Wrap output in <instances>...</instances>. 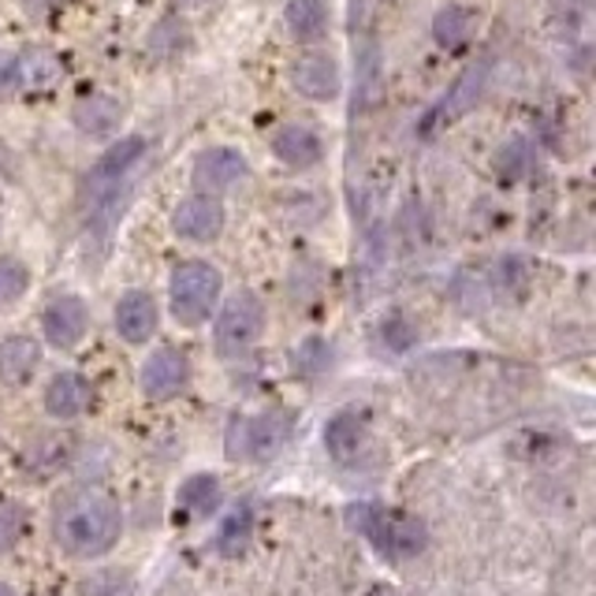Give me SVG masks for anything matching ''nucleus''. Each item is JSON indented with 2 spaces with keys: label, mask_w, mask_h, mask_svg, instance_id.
<instances>
[{
  "label": "nucleus",
  "mask_w": 596,
  "mask_h": 596,
  "mask_svg": "<svg viewBox=\"0 0 596 596\" xmlns=\"http://www.w3.org/2000/svg\"><path fill=\"white\" fill-rule=\"evenodd\" d=\"M120 530H123V514L116 500L101 492H83V496H72L61 511H56V544L75 555V560H90V555H105L120 541Z\"/></svg>",
  "instance_id": "obj_1"
},
{
  "label": "nucleus",
  "mask_w": 596,
  "mask_h": 596,
  "mask_svg": "<svg viewBox=\"0 0 596 596\" xmlns=\"http://www.w3.org/2000/svg\"><path fill=\"white\" fill-rule=\"evenodd\" d=\"M220 272L209 266V261H183L172 272V314L180 325H202L205 317L213 314L220 299Z\"/></svg>",
  "instance_id": "obj_2"
},
{
  "label": "nucleus",
  "mask_w": 596,
  "mask_h": 596,
  "mask_svg": "<svg viewBox=\"0 0 596 596\" xmlns=\"http://www.w3.org/2000/svg\"><path fill=\"white\" fill-rule=\"evenodd\" d=\"M358 530L369 537L384 555L392 560H410L425 549L429 533L418 518H410L403 511H384V507H358L355 511Z\"/></svg>",
  "instance_id": "obj_3"
},
{
  "label": "nucleus",
  "mask_w": 596,
  "mask_h": 596,
  "mask_svg": "<svg viewBox=\"0 0 596 596\" xmlns=\"http://www.w3.org/2000/svg\"><path fill=\"white\" fill-rule=\"evenodd\" d=\"M261 332H266V306H261L258 295L242 291L220 310L217 317V350L224 358L247 355V350L258 344Z\"/></svg>",
  "instance_id": "obj_4"
},
{
  "label": "nucleus",
  "mask_w": 596,
  "mask_h": 596,
  "mask_svg": "<svg viewBox=\"0 0 596 596\" xmlns=\"http://www.w3.org/2000/svg\"><path fill=\"white\" fill-rule=\"evenodd\" d=\"M288 436V422L280 414H261V418H239L231 422V436H228V455L231 458H261L277 455V447Z\"/></svg>",
  "instance_id": "obj_5"
},
{
  "label": "nucleus",
  "mask_w": 596,
  "mask_h": 596,
  "mask_svg": "<svg viewBox=\"0 0 596 596\" xmlns=\"http://www.w3.org/2000/svg\"><path fill=\"white\" fill-rule=\"evenodd\" d=\"M142 153H145V142L139 139V134H131V139L116 142L112 150L94 164L90 175H86V191H90V198H94L97 205H112L116 187H120L123 175L142 161Z\"/></svg>",
  "instance_id": "obj_6"
},
{
  "label": "nucleus",
  "mask_w": 596,
  "mask_h": 596,
  "mask_svg": "<svg viewBox=\"0 0 596 596\" xmlns=\"http://www.w3.org/2000/svg\"><path fill=\"white\" fill-rule=\"evenodd\" d=\"M172 228L180 239L191 242H213L224 231V205L213 194H191L175 205Z\"/></svg>",
  "instance_id": "obj_7"
},
{
  "label": "nucleus",
  "mask_w": 596,
  "mask_h": 596,
  "mask_svg": "<svg viewBox=\"0 0 596 596\" xmlns=\"http://www.w3.org/2000/svg\"><path fill=\"white\" fill-rule=\"evenodd\" d=\"M247 172L250 164L239 150H231V145H213V150L198 153L191 175H194V187H202V194H217V191L236 187L239 180H247Z\"/></svg>",
  "instance_id": "obj_8"
},
{
  "label": "nucleus",
  "mask_w": 596,
  "mask_h": 596,
  "mask_svg": "<svg viewBox=\"0 0 596 596\" xmlns=\"http://www.w3.org/2000/svg\"><path fill=\"white\" fill-rule=\"evenodd\" d=\"M187 377H191L187 358H183L175 347H161V350H153L142 366V392L150 399H158V403H164V399L183 392Z\"/></svg>",
  "instance_id": "obj_9"
},
{
  "label": "nucleus",
  "mask_w": 596,
  "mask_h": 596,
  "mask_svg": "<svg viewBox=\"0 0 596 596\" xmlns=\"http://www.w3.org/2000/svg\"><path fill=\"white\" fill-rule=\"evenodd\" d=\"M86 325H90V314H86V302L75 295H61L45 306L42 314V328L45 339L53 347H75L86 336Z\"/></svg>",
  "instance_id": "obj_10"
},
{
  "label": "nucleus",
  "mask_w": 596,
  "mask_h": 596,
  "mask_svg": "<svg viewBox=\"0 0 596 596\" xmlns=\"http://www.w3.org/2000/svg\"><path fill=\"white\" fill-rule=\"evenodd\" d=\"M291 83H295V90L302 97H310V101H336L339 97V64L332 61L325 53H310L295 61L291 67Z\"/></svg>",
  "instance_id": "obj_11"
},
{
  "label": "nucleus",
  "mask_w": 596,
  "mask_h": 596,
  "mask_svg": "<svg viewBox=\"0 0 596 596\" xmlns=\"http://www.w3.org/2000/svg\"><path fill=\"white\" fill-rule=\"evenodd\" d=\"M272 153L280 158V164L302 172V169H314V164H321V158H325V145H321L314 127L288 123L272 134Z\"/></svg>",
  "instance_id": "obj_12"
},
{
  "label": "nucleus",
  "mask_w": 596,
  "mask_h": 596,
  "mask_svg": "<svg viewBox=\"0 0 596 596\" xmlns=\"http://www.w3.org/2000/svg\"><path fill=\"white\" fill-rule=\"evenodd\" d=\"M116 332L127 344H145L158 332V302L145 291H127L120 306H116Z\"/></svg>",
  "instance_id": "obj_13"
},
{
  "label": "nucleus",
  "mask_w": 596,
  "mask_h": 596,
  "mask_svg": "<svg viewBox=\"0 0 596 596\" xmlns=\"http://www.w3.org/2000/svg\"><path fill=\"white\" fill-rule=\"evenodd\" d=\"M72 120L90 139H105V134H112L123 123V105L112 94H86L75 101Z\"/></svg>",
  "instance_id": "obj_14"
},
{
  "label": "nucleus",
  "mask_w": 596,
  "mask_h": 596,
  "mask_svg": "<svg viewBox=\"0 0 596 596\" xmlns=\"http://www.w3.org/2000/svg\"><path fill=\"white\" fill-rule=\"evenodd\" d=\"M477 26H481V19L470 4H447L440 8L436 19H433V37L440 48H447V53H458V48H466L474 42Z\"/></svg>",
  "instance_id": "obj_15"
},
{
  "label": "nucleus",
  "mask_w": 596,
  "mask_h": 596,
  "mask_svg": "<svg viewBox=\"0 0 596 596\" xmlns=\"http://www.w3.org/2000/svg\"><path fill=\"white\" fill-rule=\"evenodd\" d=\"M90 407V384L79 373H56L45 388V410L61 422H72Z\"/></svg>",
  "instance_id": "obj_16"
},
{
  "label": "nucleus",
  "mask_w": 596,
  "mask_h": 596,
  "mask_svg": "<svg viewBox=\"0 0 596 596\" xmlns=\"http://www.w3.org/2000/svg\"><path fill=\"white\" fill-rule=\"evenodd\" d=\"M485 83H488V61L466 67V72L458 75V83L452 86V90H447L444 105H440V109L433 112V120H458V116H466L477 101H481ZM433 120H429V123H433Z\"/></svg>",
  "instance_id": "obj_17"
},
{
  "label": "nucleus",
  "mask_w": 596,
  "mask_h": 596,
  "mask_svg": "<svg viewBox=\"0 0 596 596\" xmlns=\"http://www.w3.org/2000/svg\"><path fill=\"white\" fill-rule=\"evenodd\" d=\"M37 361H42V347H37L31 336H8L4 344H0V377H4L8 384L31 380Z\"/></svg>",
  "instance_id": "obj_18"
},
{
  "label": "nucleus",
  "mask_w": 596,
  "mask_h": 596,
  "mask_svg": "<svg viewBox=\"0 0 596 596\" xmlns=\"http://www.w3.org/2000/svg\"><path fill=\"white\" fill-rule=\"evenodd\" d=\"M288 26L299 42H317L328 31V0H291Z\"/></svg>",
  "instance_id": "obj_19"
},
{
  "label": "nucleus",
  "mask_w": 596,
  "mask_h": 596,
  "mask_svg": "<svg viewBox=\"0 0 596 596\" xmlns=\"http://www.w3.org/2000/svg\"><path fill=\"white\" fill-rule=\"evenodd\" d=\"M361 436H366V422H361L358 410H339L336 418L325 425V447L336 458H350L358 452Z\"/></svg>",
  "instance_id": "obj_20"
},
{
  "label": "nucleus",
  "mask_w": 596,
  "mask_h": 596,
  "mask_svg": "<svg viewBox=\"0 0 596 596\" xmlns=\"http://www.w3.org/2000/svg\"><path fill=\"white\" fill-rule=\"evenodd\" d=\"M180 503L187 507V511H194V514H209L213 507L220 503V481H217V477H209V474L191 477V481L180 488Z\"/></svg>",
  "instance_id": "obj_21"
},
{
  "label": "nucleus",
  "mask_w": 596,
  "mask_h": 596,
  "mask_svg": "<svg viewBox=\"0 0 596 596\" xmlns=\"http://www.w3.org/2000/svg\"><path fill=\"white\" fill-rule=\"evenodd\" d=\"M250 533H253V514H250V507H236V511L228 514V522H224L220 537H217L220 552H224V555H239V552L250 544Z\"/></svg>",
  "instance_id": "obj_22"
},
{
  "label": "nucleus",
  "mask_w": 596,
  "mask_h": 596,
  "mask_svg": "<svg viewBox=\"0 0 596 596\" xmlns=\"http://www.w3.org/2000/svg\"><path fill=\"white\" fill-rule=\"evenodd\" d=\"M26 288H31V269L15 258H0V306L15 302Z\"/></svg>",
  "instance_id": "obj_23"
},
{
  "label": "nucleus",
  "mask_w": 596,
  "mask_h": 596,
  "mask_svg": "<svg viewBox=\"0 0 596 596\" xmlns=\"http://www.w3.org/2000/svg\"><path fill=\"white\" fill-rule=\"evenodd\" d=\"M23 533H26V514H23V507L0 500V552L15 549V544L23 541Z\"/></svg>",
  "instance_id": "obj_24"
},
{
  "label": "nucleus",
  "mask_w": 596,
  "mask_h": 596,
  "mask_svg": "<svg viewBox=\"0 0 596 596\" xmlns=\"http://www.w3.org/2000/svg\"><path fill=\"white\" fill-rule=\"evenodd\" d=\"M123 593H127V574L120 571H101L83 582V596H123Z\"/></svg>",
  "instance_id": "obj_25"
},
{
  "label": "nucleus",
  "mask_w": 596,
  "mask_h": 596,
  "mask_svg": "<svg viewBox=\"0 0 596 596\" xmlns=\"http://www.w3.org/2000/svg\"><path fill=\"white\" fill-rule=\"evenodd\" d=\"M325 361H328V347L321 344V339H306V344L299 347V355H295L299 373H306V377L321 373V366H325Z\"/></svg>",
  "instance_id": "obj_26"
},
{
  "label": "nucleus",
  "mask_w": 596,
  "mask_h": 596,
  "mask_svg": "<svg viewBox=\"0 0 596 596\" xmlns=\"http://www.w3.org/2000/svg\"><path fill=\"white\" fill-rule=\"evenodd\" d=\"M530 164V150H525L522 139H514L511 145H503L500 150V161H496V169H500V175H507V180H514L518 172Z\"/></svg>",
  "instance_id": "obj_27"
},
{
  "label": "nucleus",
  "mask_w": 596,
  "mask_h": 596,
  "mask_svg": "<svg viewBox=\"0 0 596 596\" xmlns=\"http://www.w3.org/2000/svg\"><path fill=\"white\" fill-rule=\"evenodd\" d=\"M23 83V67H19V56L12 53H0V101L12 97Z\"/></svg>",
  "instance_id": "obj_28"
},
{
  "label": "nucleus",
  "mask_w": 596,
  "mask_h": 596,
  "mask_svg": "<svg viewBox=\"0 0 596 596\" xmlns=\"http://www.w3.org/2000/svg\"><path fill=\"white\" fill-rule=\"evenodd\" d=\"M384 344L392 347V350H407V347H414V339H418V332L407 325L403 317H392V321H384Z\"/></svg>",
  "instance_id": "obj_29"
},
{
  "label": "nucleus",
  "mask_w": 596,
  "mask_h": 596,
  "mask_svg": "<svg viewBox=\"0 0 596 596\" xmlns=\"http://www.w3.org/2000/svg\"><path fill=\"white\" fill-rule=\"evenodd\" d=\"M0 596H15V593H12V585H4V582H0Z\"/></svg>",
  "instance_id": "obj_30"
}]
</instances>
